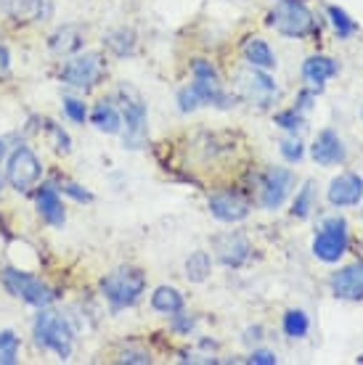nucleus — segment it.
<instances>
[{
	"label": "nucleus",
	"mask_w": 363,
	"mask_h": 365,
	"mask_svg": "<svg viewBox=\"0 0 363 365\" xmlns=\"http://www.w3.org/2000/svg\"><path fill=\"white\" fill-rule=\"evenodd\" d=\"M37 201V212H40V217L46 220L48 225H54V228H61L64 220H66V212H64V204L59 199V188H56L54 182H46L35 196Z\"/></svg>",
	"instance_id": "f3484780"
},
{
	"label": "nucleus",
	"mask_w": 363,
	"mask_h": 365,
	"mask_svg": "<svg viewBox=\"0 0 363 365\" xmlns=\"http://www.w3.org/2000/svg\"><path fill=\"white\" fill-rule=\"evenodd\" d=\"M358 363H363V355H361V357H358Z\"/></svg>",
	"instance_id": "79ce46f5"
},
{
	"label": "nucleus",
	"mask_w": 363,
	"mask_h": 365,
	"mask_svg": "<svg viewBox=\"0 0 363 365\" xmlns=\"http://www.w3.org/2000/svg\"><path fill=\"white\" fill-rule=\"evenodd\" d=\"M191 77H194V93L199 96L202 103H209V106H220V109H228L234 101L231 96L223 93L220 88V77L215 72V66L209 64L207 58H197V61H191Z\"/></svg>",
	"instance_id": "0eeeda50"
},
{
	"label": "nucleus",
	"mask_w": 363,
	"mask_h": 365,
	"mask_svg": "<svg viewBox=\"0 0 363 365\" xmlns=\"http://www.w3.org/2000/svg\"><path fill=\"white\" fill-rule=\"evenodd\" d=\"M19 360V336L16 331H0V365H14Z\"/></svg>",
	"instance_id": "cd10ccee"
},
{
	"label": "nucleus",
	"mask_w": 363,
	"mask_h": 365,
	"mask_svg": "<svg viewBox=\"0 0 363 365\" xmlns=\"http://www.w3.org/2000/svg\"><path fill=\"white\" fill-rule=\"evenodd\" d=\"M239 80V93H242V98L247 103H252V106H260V109H268L271 103L279 101V88L273 83L268 72L265 69H244V72L237 74Z\"/></svg>",
	"instance_id": "1a4fd4ad"
},
{
	"label": "nucleus",
	"mask_w": 363,
	"mask_h": 365,
	"mask_svg": "<svg viewBox=\"0 0 363 365\" xmlns=\"http://www.w3.org/2000/svg\"><path fill=\"white\" fill-rule=\"evenodd\" d=\"M59 191L69 193V196H72V199H77V201H91L93 199L91 193L85 191V188H80V185H77V182H72V180H64Z\"/></svg>",
	"instance_id": "c9c22d12"
},
{
	"label": "nucleus",
	"mask_w": 363,
	"mask_h": 365,
	"mask_svg": "<svg viewBox=\"0 0 363 365\" xmlns=\"http://www.w3.org/2000/svg\"><path fill=\"white\" fill-rule=\"evenodd\" d=\"M242 51H244V61L254 69H265V72L276 69V56H273L271 46L260 37H249Z\"/></svg>",
	"instance_id": "aec40b11"
},
{
	"label": "nucleus",
	"mask_w": 363,
	"mask_h": 365,
	"mask_svg": "<svg viewBox=\"0 0 363 365\" xmlns=\"http://www.w3.org/2000/svg\"><path fill=\"white\" fill-rule=\"evenodd\" d=\"M279 148H282L284 159H287V162H292V165H297V162L302 159V154H305L300 138H284L282 143H279Z\"/></svg>",
	"instance_id": "7c9ffc66"
},
{
	"label": "nucleus",
	"mask_w": 363,
	"mask_h": 365,
	"mask_svg": "<svg viewBox=\"0 0 363 365\" xmlns=\"http://www.w3.org/2000/svg\"><path fill=\"white\" fill-rule=\"evenodd\" d=\"M247 363H252V365H276V363H279V357L273 355L271 349H254L252 355L247 357Z\"/></svg>",
	"instance_id": "f704fd0d"
},
{
	"label": "nucleus",
	"mask_w": 363,
	"mask_h": 365,
	"mask_svg": "<svg viewBox=\"0 0 363 365\" xmlns=\"http://www.w3.org/2000/svg\"><path fill=\"white\" fill-rule=\"evenodd\" d=\"M104 43L109 48L111 53L119 56V58H125L136 51V35L130 32V29H117V32H111V35L104 37Z\"/></svg>",
	"instance_id": "b1692460"
},
{
	"label": "nucleus",
	"mask_w": 363,
	"mask_h": 365,
	"mask_svg": "<svg viewBox=\"0 0 363 365\" xmlns=\"http://www.w3.org/2000/svg\"><path fill=\"white\" fill-rule=\"evenodd\" d=\"M151 307L162 315H175V312L183 310V294L173 286H159L154 294H151Z\"/></svg>",
	"instance_id": "412c9836"
},
{
	"label": "nucleus",
	"mask_w": 363,
	"mask_h": 365,
	"mask_svg": "<svg viewBox=\"0 0 363 365\" xmlns=\"http://www.w3.org/2000/svg\"><path fill=\"white\" fill-rule=\"evenodd\" d=\"M82 48V32L77 27H61L59 32L51 35V51L56 53H74Z\"/></svg>",
	"instance_id": "4be33fe9"
},
{
	"label": "nucleus",
	"mask_w": 363,
	"mask_h": 365,
	"mask_svg": "<svg viewBox=\"0 0 363 365\" xmlns=\"http://www.w3.org/2000/svg\"><path fill=\"white\" fill-rule=\"evenodd\" d=\"M310 329V320L302 310H289L284 315V334L289 339H302Z\"/></svg>",
	"instance_id": "a878e982"
},
{
	"label": "nucleus",
	"mask_w": 363,
	"mask_h": 365,
	"mask_svg": "<svg viewBox=\"0 0 363 365\" xmlns=\"http://www.w3.org/2000/svg\"><path fill=\"white\" fill-rule=\"evenodd\" d=\"M361 249H363V244H361Z\"/></svg>",
	"instance_id": "37998d69"
},
{
	"label": "nucleus",
	"mask_w": 363,
	"mask_h": 365,
	"mask_svg": "<svg viewBox=\"0 0 363 365\" xmlns=\"http://www.w3.org/2000/svg\"><path fill=\"white\" fill-rule=\"evenodd\" d=\"M146 289V275L138 267H117L114 273L106 278H101V292L111 302V307H130L141 299V294Z\"/></svg>",
	"instance_id": "7ed1b4c3"
},
{
	"label": "nucleus",
	"mask_w": 363,
	"mask_h": 365,
	"mask_svg": "<svg viewBox=\"0 0 363 365\" xmlns=\"http://www.w3.org/2000/svg\"><path fill=\"white\" fill-rule=\"evenodd\" d=\"M0 281L9 289V294H14L16 299L27 302L32 307H48V304L56 299V292L48 283H43L40 278H35V275L14 270V267H6V270L0 273Z\"/></svg>",
	"instance_id": "20e7f679"
},
{
	"label": "nucleus",
	"mask_w": 363,
	"mask_h": 365,
	"mask_svg": "<svg viewBox=\"0 0 363 365\" xmlns=\"http://www.w3.org/2000/svg\"><path fill=\"white\" fill-rule=\"evenodd\" d=\"M292 185H294V175L287 167H271L263 178V188H260V204L265 210H279L287 196H289Z\"/></svg>",
	"instance_id": "9b49d317"
},
{
	"label": "nucleus",
	"mask_w": 363,
	"mask_h": 365,
	"mask_svg": "<svg viewBox=\"0 0 363 365\" xmlns=\"http://www.w3.org/2000/svg\"><path fill=\"white\" fill-rule=\"evenodd\" d=\"M212 249H215V257L226 267H242L252 257V247L242 233H223V236H215L212 241Z\"/></svg>",
	"instance_id": "ddd939ff"
},
{
	"label": "nucleus",
	"mask_w": 363,
	"mask_h": 365,
	"mask_svg": "<svg viewBox=\"0 0 363 365\" xmlns=\"http://www.w3.org/2000/svg\"><path fill=\"white\" fill-rule=\"evenodd\" d=\"M173 329L181 331V334H189V331L194 329V318H189V315H178V312H175V315H173Z\"/></svg>",
	"instance_id": "4c0bfd02"
},
{
	"label": "nucleus",
	"mask_w": 363,
	"mask_h": 365,
	"mask_svg": "<svg viewBox=\"0 0 363 365\" xmlns=\"http://www.w3.org/2000/svg\"><path fill=\"white\" fill-rule=\"evenodd\" d=\"M64 114L72 119V122H77V125H82L85 122V103H82L80 98H64Z\"/></svg>",
	"instance_id": "473e14b6"
},
{
	"label": "nucleus",
	"mask_w": 363,
	"mask_h": 365,
	"mask_svg": "<svg viewBox=\"0 0 363 365\" xmlns=\"http://www.w3.org/2000/svg\"><path fill=\"white\" fill-rule=\"evenodd\" d=\"M40 175H43V165H40V159L35 156V151L27 146H19L14 154H11L9 165H6V180L14 191L24 193L29 191L37 180H40Z\"/></svg>",
	"instance_id": "6e6552de"
},
{
	"label": "nucleus",
	"mask_w": 363,
	"mask_h": 365,
	"mask_svg": "<svg viewBox=\"0 0 363 365\" xmlns=\"http://www.w3.org/2000/svg\"><path fill=\"white\" fill-rule=\"evenodd\" d=\"M313 196H316V188H313V182H305L300 191H297V196H294V204H292V215L294 217H308L310 210H313Z\"/></svg>",
	"instance_id": "c85d7f7f"
},
{
	"label": "nucleus",
	"mask_w": 363,
	"mask_h": 365,
	"mask_svg": "<svg viewBox=\"0 0 363 365\" xmlns=\"http://www.w3.org/2000/svg\"><path fill=\"white\" fill-rule=\"evenodd\" d=\"M209 212L223 222H242L249 215V201L234 191H220L209 199Z\"/></svg>",
	"instance_id": "2eb2a0df"
},
{
	"label": "nucleus",
	"mask_w": 363,
	"mask_h": 365,
	"mask_svg": "<svg viewBox=\"0 0 363 365\" xmlns=\"http://www.w3.org/2000/svg\"><path fill=\"white\" fill-rule=\"evenodd\" d=\"M329 286H332V294L337 299H347V302H358L363 299V262H350V265L339 267L337 273H332L329 278Z\"/></svg>",
	"instance_id": "f8f14e48"
},
{
	"label": "nucleus",
	"mask_w": 363,
	"mask_h": 365,
	"mask_svg": "<svg viewBox=\"0 0 363 365\" xmlns=\"http://www.w3.org/2000/svg\"><path fill=\"white\" fill-rule=\"evenodd\" d=\"M327 199L332 207H355L363 199V178L355 173H342L329 182Z\"/></svg>",
	"instance_id": "4468645a"
},
{
	"label": "nucleus",
	"mask_w": 363,
	"mask_h": 365,
	"mask_svg": "<svg viewBox=\"0 0 363 365\" xmlns=\"http://www.w3.org/2000/svg\"><path fill=\"white\" fill-rule=\"evenodd\" d=\"M209 255L207 252H194V255L186 259V278L191 283H202L209 278Z\"/></svg>",
	"instance_id": "393cba45"
},
{
	"label": "nucleus",
	"mask_w": 363,
	"mask_h": 365,
	"mask_svg": "<svg viewBox=\"0 0 363 365\" xmlns=\"http://www.w3.org/2000/svg\"><path fill=\"white\" fill-rule=\"evenodd\" d=\"M337 74V61L334 58H329V56H310L308 61L302 64V77L308 80L313 88L321 91V85L332 80Z\"/></svg>",
	"instance_id": "6ab92c4d"
},
{
	"label": "nucleus",
	"mask_w": 363,
	"mask_h": 365,
	"mask_svg": "<svg viewBox=\"0 0 363 365\" xmlns=\"http://www.w3.org/2000/svg\"><path fill=\"white\" fill-rule=\"evenodd\" d=\"M178 106H181V111H186V114H189V111H194V109H199L202 106V101H199V96H197V93H194V88H183L181 93H178Z\"/></svg>",
	"instance_id": "72a5a7b5"
},
{
	"label": "nucleus",
	"mask_w": 363,
	"mask_h": 365,
	"mask_svg": "<svg viewBox=\"0 0 363 365\" xmlns=\"http://www.w3.org/2000/svg\"><path fill=\"white\" fill-rule=\"evenodd\" d=\"M3 156H6V140L0 138V165H3Z\"/></svg>",
	"instance_id": "a19ab883"
},
{
	"label": "nucleus",
	"mask_w": 363,
	"mask_h": 365,
	"mask_svg": "<svg viewBox=\"0 0 363 365\" xmlns=\"http://www.w3.org/2000/svg\"><path fill=\"white\" fill-rule=\"evenodd\" d=\"M329 19H332V27H334V32L342 40H347V37H353L355 35V21L350 16H347V11H342L339 6H329Z\"/></svg>",
	"instance_id": "bb28decb"
},
{
	"label": "nucleus",
	"mask_w": 363,
	"mask_h": 365,
	"mask_svg": "<svg viewBox=\"0 0 363 365\" xmlns=\"http://www.w3.org/2000/svg\"><path fill=\"white\" fill-rule=\"evenodd\" d=\"M91 125L96 130H101V133L114 135V133L122 130V114H119V109L111 101H99L91 111Z\"/></svg>",
	"instance_id": "a211bd4d"
},
{
	"label": "nucleus",
	"mask_w": 363,
	"mask_h": 365,
	"mask_svg": "<svg viewBox=\"0 0 363 365\" xmlns=\"http://www.w3.org/2000/svg\"><path fill=\"white\" fill-rule=\"evenodd\" d=\"M11 69V53L6 46H0V77H6Z\"/></svg>",
	"instance_id": "ea45409f"
},
{
	"label": "nucleus",
	"mask_w": 363,
	"mask_h": 365,
	"mask_svg": "<svg viewBox=\"0 0 363 365\" xmlns=\"http://www.w3.org/2000/svg\"><path fill=\"white\" fill-rule=\"evenodd\" d=\"M43 128L48 130V135H51V140H54V146H56V151H61V154H69V135L64 133L59 125H56L54 119H43Z\"/></svg>",
	"instance_id": "c756f323"
},
{
	"label": "nucleus",
	"mask_w": 363,
	"mask_h": 365,
	"mask_svg": "<svg viewBox=\"0 0 363 365\" xmlns=\"http://www.w3.org/2000/svg\"><path fill=\"white\" fill-rule=\"evenodd\" d=\"M313 98H316V91H302L300 96H297V106L294 109H310V103H313Z\"/></svg>",
	"instance_id": "58836bf2"
},
{
	"label": "nucleus",
	"mask_w": 363,
	"mask_h": 365,
	"mask_svg": "<svg viewBox=\"0 0 363 365\" xmlns=\"http://www.w3.org/2000/svg\"><path fill=\"white\" fill-rule=\"evenodd\" d=\"M276 125H279V128H284V130H292V133H294L297 128H302L300 111H297V109L279 111V114H276Z\"/></svg>",
	"instance_id": "2f4dec72"
},
{
	"label": "nucleus",
	"mask_w": 363,
	"mask_h": 365,
	"mask_svg": "<svg viewBox=\"0 0 363 365\" xmlns=\"http://www.w3.org/2000/svg\"><path fill=\"white\" fill-rule=\"evenodd\" d=\"M347 252V222L342 217H329L313 238V255L324 262H337Z\"/></svg>",
	"instance_id": "9d476101"
},
{
	"label": "nucleus",
	"mask_w": 363,
	"mask_h": 365,
	"mask_svg": "<svg viewBox=\"0 0 363 365\" xmlns=\"http://www.w3.org/2000/svg\"><path fill=\"white\" fill-rule=\"evenodd\" d=\"M32 336L40 347L56 352L61 360H69V355H72L74 331L61 312H51L46 307H40V315L32 323Z\"/></svg>",
	"instance_id": "f257e3e1"
},
{
	"label": "nucleus",
	"mask_w": 363,
	"mask_h": 365,
	"mask_svg": "<svg viewBox=\"0 0 363 365\" xmlns=\"http://www.w3.org/2000/svg\"><path fill=\"white\" fill-rule=\"evenodd\" d=\"M122 101V128H125V148H141L146 143V103L133 88L119 91Z\"/></svg>",
	"instance_id": "423d86ee"
},
{
	"label": "nucleus",
	"mask_w": 363,
	"mask_h": 365,
	"mask_svg": "<svg viewBox=\"0 0 363 365\" xmlns=\"http://www.w3.org/2000/svg\"><path fill=\"white\" fill-rule=\"evenodd\" d=\"M310 154L318 165L324 167L339 165V162H345V143L334 130H321L313 140V146H310Z\"/></svg>",
	"instance_id": "dca6fc26"
},
{
	"label": "nucleus",
	"mask_w": 363,
	"mask_h": 365,
	"mask_svg": "<svg viewBox=\"0 0 363 365\" xmlns=\"http://www.w3.org/2000/svg\"><path fill=\"white\" fill-rule=\"evenodd\" d=\"M268 27L284 37H308L316 29V19L302 0H279L268 11Z\"/></svg>",
	"instance_id": "f03ea898"
},
{
	"label": "nucleus",
	"mask_w": 363,
	"mask_h": 365,
	"mask_svg": "<svg viewBox=\"0 0 363 365\" xmlns=\"http://www.w3.org/2000/svg\"><path fill=\"white\" fill-rule=\"evenodd\" d=\"M106 74V61L101 53H85L74 56L72 61H66L61 69V83L77 91H91L104 80Z\"/></svg>",
	"instance_id": "39448f33"
},
{
	"label": "nucleus",
	"mask_w": 363,
	"mask_h": 365,
	"mask_svg": "<svg viewBox=\"0 0 363 365\" xmlns=\"http://www.w3.org/2000/svg\"><path fill=\"white\" fill-rule=\"evenodd\" d=\"M119 363H151V357H149V352H144V349H127V352H122V357H119Z\"/></svg>",
	"instance_id": "e433bc0d"
},
{
	"label": "nucleus",
	"mask_w": 363,
	"mask_h": 365,
	"mask_svg": "<svg viewBox=\"0 0 363 365\" xmlns=\"http://www.w3.org/2000/svg\"><path fill=\"white\" fill-rule=\"evenodd\" d=\"M6 11L19 21H35L43 14V0H6Z\"/></svg>",
	"instance_id": "5701e85b"
}]
</instances>
